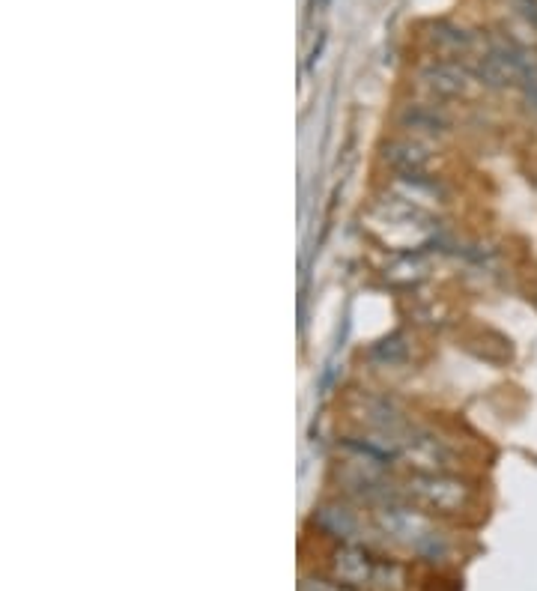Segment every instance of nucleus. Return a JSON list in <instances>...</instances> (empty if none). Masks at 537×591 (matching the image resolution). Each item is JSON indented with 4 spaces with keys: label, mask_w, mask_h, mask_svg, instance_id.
<instances>
[{
    "label": "nucleus",
    "mask_w": 537,
    "mask_h": 591,
    "mask_svg": "<svg viewBox=\"0 0 537 591\" xmlns=\"http://www.w3.org/2000/svg\"><path fill=\"white\" fill-rule=\"evenodd\" d=\"M400 457L418 469L421 475H430V472H448L454 466V451L430 430L424 427H415L403 436L400 442Z\"/></svg>",
    "instance_id": "20e7f679"
},
{
    "label": "nucleus",
    "mask_w": 537,
    "mask_h": 591,
    "mask_svg": "<svg viewBox=\"0 0 537 591\" xmlns=\"http://www.w3.org/2000/svg\"><path fill=\"white\" fill-rule=\"evenodd\" d=\"M376 526L388 541L412 550L424 562H445L451 556L448 535L427 514H421L415 508H406L400 502L382 505V508H376Z\"/></svg>",
    "instance_id": "f03ea898"
},
{
    "label": "nucleus",
    "mask_w": 537,
    "mask_h": 591,
    "mask_svg": "<svg viewBox=\"0 0 537 591\" xmlns=\"http://www.w3.org/2000/svg\"><path fill=\"white\" fill-rule=\"evenodd\" d=\"M403 356H406L403 338H385V341H379V344L373 347V359H382V362H388V365L400 362Z\"/></svg>",
    "instance_id": "f8f14e48"
},
{
    "label": "nucleus",
    "mask_w": 537,
    "mask_h": 591,
    "mask_svg": "<svg viewBox=\"0 0 537 591\" xmlns=\"http://www.w3.org/2000/svg\"><path fill=\"white\" fill-rule=\"evenodd\" d=\"M421 81L427 84V90H433L436 96L454 99L463 96L469 90V69L457 66V63H430L421 72Z\"/></svg>",
    "instance_id": "0eeeda50"
},
{
    "label": "nucleus",
    "mask_w": 537,
    "mask_h": 591,
    "mask_svg": "<svg viewBox=\"0 0 537 591\" xmlns=\"http://www.w3.org/2000/svg\"><path fill=\"white\" fill-rule=\"evenodd\" d=\"M385 162L400 177H418V174L427 171V153L418 144H409V141H400V144L385 147Z\"/></svg>",
    "instance_id": "6e6552de"
},
{
    "label": "nucleus",
    "mask_w": 537,
    "mask_h": 591,
    "mask_svg": "<svg viewBox=\"0 0 537 591\" xmlns=\"http://www.w3.org/2000/svg\"><path fill=\"white\" fill-rule=\"evenodd\" d=\"M403 123L418 132V135H442L448 129V120L445 114H439L436 108H427V105H415L403 114Z\"/></svg>",
    "instance_id": "9d476101"
},
{
    "label": "nucleus",
    "mask_w": 537,
    "mask_h": 591,
    "mask_svg": "<svg viewBox=\"0 0 537 591\" xmlns=\"http://www.w3.org/2000/svg\"><path fill=\"white\" fill-rule=\"evenodd\" d=\"M364 227L385 248L403 251V254H418L421 248L433 245L439 236V221L427 209L397 195L370 206L364 215Z\"/></svg>",
    "instance_id": "f257e3e1"
},
{
    "label": "nucleus",
    "mask_w": 537,
    "mask_h": 591,
    "mask_svg": "<svg viewBox=\"0 0 537 591\" xmlns=\"http://www.w3.org/2000/svg\"><path fill=\"white\" fill-rule=\"evenodd\" d=\"M403 496H409L415 505L436 511V514H460L469 508L472 493L460 478H451L448 472H430V475H415L406 487Z\"/></svg>",
    "instance_id": "7ed1b4c3"
},
{
    "label": "nucleus",
    "mask_w": 537,
    "mask_h": 591,
    "mask_svg": "<svg viewBox=\"0 0 537 591\" xmlns=\"http://www.w3.org/2000/svg\"><path fill=\"white\" fill-rule=\"evenodd\" d=\"M514 3H517L520 15H523L529 24H535L537 27V0H514Z\"/></svg>",
    "instance_id": "4468645a"
},
{
    "label": "nucleus",
    "mask_w": 537,
    "mask_h": 591,
    "mask_svg": "<svg viewBox=\"0 0 537 591\" xmlns=\"http://www.w3.org/2000/svg\"><path fill=\"white\" fill-rule=\"evenodd\" d=\"M332 568H335V577L341 586H353V589H370L373 586V577H376V568H379V559H373L364 547L358 544H347L335 553L332 559Z\"/></svg>",
    "instance_id": "39448f33"
},
{
    "label": "nucleus",
    "mask_w": 537,
    "mask_h": 591,
    "mask_svg": "<svg viewBox=\"0 0 537 591\" xmlns=\"http://www.w3.org/2000/svg\"><path fill=\"white\" fill-rule=\"evenodd\" d=\"M394 195L403 197V200H409V203H415V206H421V209H427L433 200L439 203L442 189H439L433 180H427L424 174H418V177H397V183H394Z\"/></svg>",
    "instance_id": "1a4fd4ad"
},
{
    "label": "nucleus",
    "mask_w": 537,
    "mask_h": 591,
    "mask_svg": "<svg viewBox=\"0 0 537 591\" xmlns=\"http://www.w3.org/2000/svg\"><path fill=\"white\" fill-rule=\"evenodd\" d=\"M317 523L320 529H326L329 535L347 541V544H367V535H364V520L358 517L353 508H344V505H326L317 511Z\"/></svg>",
    "instance_id": "423d86ee"
},
{
    "label": "nucleus",
    "mask_w": 537,
    "mask_h": 591,
    "mask_svg": "<svg viewBox=\"0 0 537 591\" xmlns=\"http://www.w3.org/2000/svg\"><path fill=\"white\" fill-rule=\"evenodd\" d=\"M430 39L445 54H466L469 45H472V36L463 27H457V24H436L430 30Z\"/></svg>",
    "instance_id": "9b49d317"
},
{
    "label": "nucleus",
    "mask_w": 537,
    "mask_h": 591,
    "mask_svg": "<svg viewBox=\"0 0 537 591\" xmlns=\"http://www.w3.org/2000/svg\"><path fill=\"white\" fill-rule=\"evenodd\" d=\"M299 591H347V586H341V583H326V580H317V577H305Z\"/></svg>",
    "instance_id": "ddd939ff"
}]
</instances>
